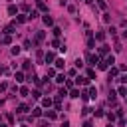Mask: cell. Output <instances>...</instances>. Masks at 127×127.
<instances>
[{"mask_svg":"<svg viewBox=\"0 0 127 127\" xmlns=\"http://www.w3.org/2000/svg\"><path fill=\"white\" fill-rule=\"evenodd\" d=\"M87 62H89L91 65H95V64H99L101 60H99V56H97V54H87Z\"/></svg>","mask_w":127,"mask_h":127,"instance_id":"cell-1","label":"cell"},{"mask_svg":"<svg viewBox=\"0 0 127 127\" xmlns=\"http://www.w3.org/2000/svg\"><path fill=\"white\" fill-rule=\"evenodd\" d=\"M14 30H16V22L8 24V26L4 28V34H6V36H12V34H14Z\"/></svg>","mask_w":127,"mask_h":127,"instance_id":"cell-2","label":"cell"},{"mask_svg":"<svg viewBox=\"0 0 127 127\" xmlns=\"http://www.w3.org/2000/svg\"><path fill=\"white\" fill-rule=\"evenodd\" d=\"M46 40V34L44 32H36V36H34V44H40V42H44Z\"/></svg>","mask_w":127,"mask_h":127,"instance_id":"cell-3","label":"cell"},{"mask_svg":"<svg viewBox=\"0 0 127 127\" xmlns=\"http://www.w3.org/2000/svg\"><path fill=\"white\" fill-rule=\"evenodd\" d=\"M36 6H38V10H40V12H46V14H48V6H46V2H44V0H36Z\"/></svg>","mask_w":127,"mask_h":127,"instance_id":"cell-4","label":"cell"},{"mask_svg":"<svg viewBox=\"0 0 127 127\" xmlns=\"http://www.w3.org/2000/svg\"><path fill=\"white\" fill-rule=\"evenodd\" d=\"M69 97H71V99H77V97H81V91L73 87V89H69Z\"/></svg>","mask_w":127,"mask_h":127,"instance_id":"cell-5","label":"cell"},{"mask_svg":"<svg viewBox=\"0 0 127 127\" xmlns=\"http://www.w3.org/2000/svg\"><path fill=\"white\" fill-rule=\"evenodd\" d=\"M26 20H30L28 14H18V16H16V24H22V22H26Z\"/></svg>","mask_w":127,"mask_h":127,"instance_id":"cell-6","label":"cell"},{"mask_svg":"<svg viewBox=\"0 0 127 127\" xmlns=\"http://www.w3.org/2000/svg\"><path fill=\"white\" fill-rule=\"evenodd\" d=\"M44 60H46V64H52V62L56 60V56H54V52H48V54L44 56Z\"/></svg>","mask_w":127,"mask_h":127,"instance_id":"cell-7","label":"cell"},{"mask_svg":"<svg viewBox=\"0 0 127 127\" xmlns=\"http://www.w3.org/2000/svg\"><path fill=\"white\" fill-rule=\"evenodd\" d=\"M75 79H77V83H81V85H89V77H83V75H77Z\"/></svg>","mask_w":127,"mask_h":127,"instance_id":"cell-8","label":"cell"},{"mask_svg":"<svg viewBox=\"0 0 127 127\" xmlns=\"http://www.w3.org/2000/svg\"><path fill=\"white\" fill-rule=\"evenodd\" d=\"M44 24H46V26H52V24H54V18L46 14V16H44Z\"/></svg>","mask_w":127,"mask_h":127,"instance_id":"cell-9","label":"cell"},{"mask_svg":"<svg viewBox=\"0 0 127 127\" xmlns=\"http://www.w3.org/2000/svg\"><path fill=\"white\" fill-rule=\"evenodd\" d=\"M89 97H97V87H93V85H89Z\"/></svg>","mask_w":127,"mask_h":127,"instance_id":"cell-10","label":"cell"},{"mask_svg":"<svg viewBox=\"0 0 127 127\" xmlns=\"http://www.w3.org/2000/svg\"><path fill=\"white\" fill-rule=\"evenodd\" d=\"M16 12H18V8H16L14 4H10V6H8V14H10V16H14Z\"/></svg>","mask_w":127,"mask_h":127,"instance_id":"cell-11","label":"cell"},{"mask_svg":"<svg viewBox=\"0 0 127 127\" xmlns=\"http://www.w3.org/2000/svg\"><path fill=\"white\" fill-rule=\"evenodd\" d=\"M42 105H44V107H52V99H50V97H44V99H42Z\"/></svg>","mask_w":127,"mask_h":127,"instance_id":"cell-12","label":"cell"},{"mask_svg":"<svg viewBox=\"0 0 127 127\" xmlns=\"http://www.w3.org/2000/svg\"><path fill=\"white\" fill-rule=\"evenodd\" d=\"M40 115H42V109L40 107H34L32 109V117H40Z\"/></svg>","mask_w":127,"mask_h":127,"instance_id":"cell-13","label":"cell"},{"mask_svg":"<svg viewBox=\"0 0 127 127\" xmlns=\"http://www.w3.org/2000/svg\"><path fill=\"white\" fill-rule=\"evenodd\" d=\"M46 117H48V119H56V117H58L56 109H54V111H46Z\"/></svg>","mask_w":127,"mask_h":127,"instance_id":"cell-14","label":"cell"},{"mask_svg":"<svg viewBox=\"0 0 127 127\" xmlns=\"http://www.w3.org/2000/svg\"><path fill=\"white\" fill-rule=\"evenodd\" d=\"M117 73H119V69H117V67H111V69H109V79H111V77H115Z\"/></svg>","mask_w":127,"mask_h":127,"instance_id":"cell-15","label":"cell"},{"mask_svg":"<svg viewBox=\"0 0 127 127\" xmlns=\"http://www.w3.org/2000/svg\"><path fill=\"white\" fill-rule=\"evenodd\" d=\"M14 79H16V81H24V73H22V71H16Z\"/></svg>","mask_w":127,"mask_h":127,"instance_id":"cell-16","label":"cell"},{"mask_svg":"<svg viewBox=\"0 0 127 127\" xmlns=\"http://www.w3.org/2000/svg\"><path fill=\"white\" fill-rule=\"evenodd\" d=\"M16 111H18V113H26V111H28V105H24V103H22V105H18V109H16Z\"/></svg>","mask_w":127,"mask_h":127,"instance_id":"cell-17","label":"cell"},{"mask_svg":"<svg viewBox=\"0 0 127 127\" xmlns=\"http://www.w3.org/2000/svg\"><path fill=\"white\" fill-rule=\"evenodd\" d=\"M95 40L103 42V40H105V34H103V32H97V34H95Z\"/></svg>","mask_w":127,"mask_h":127,"instance_id":"cell-18","label":"cell"},{"mask_svg":"<svg viewBox=\"0 0 127 127\" xmlns=\"http://www.w3.org/2000/svg\"><path fill=\"white\" fill-rule=\"evenodd\" d=\"M105 64H107V65H109V64H115V58H113V56L109 54V56L105 58Z\"/></svg>","mask_w":127,"mask_h":127,"instance_id":"cell-19","label":"cell"},{"mask_svg":"<svg viewBox=\"0 0 127 127\" xmlns=\"http://www.w3.org/2000/svg\"><path fill=\"white\" fill-rule=\"evenodd\" d=\"M64 65H65L64 60H56V67H58V69H64Z\"/></svg>","mask_w":127,"mask_h":127,"instance_id":"cell-20","label":"cell"},{"mask_svg":"<svg viewBox=\"0 0 127 127\" xmlns=\"http://www.w3.org/2000/svg\"><path fill=\"white\" fill-rule=\"evenodd\" d=\"M56 81H58V83H64V81H65V75H64V73L56 75Z\"/></svg>","mask_w":127,"mask_h":127,"instance_id":"cell-21","label":"cell"},{"mask_svg":"<svg viewBox=\"0 0 127 127\" xmlns=\"http://www.w3.org/2000/svg\"><path fill=\"white\" fill-rule=\"evenodd\" d=\"M97 6H99L101 10H105V8H107V2H105V0H97Z\"/></svg>","mask_w":127,"mask_h":127,"instance_id":"cell-22","label":"cell"},{"mask_svg":"<svg viewBox=\"0 0 127 127\" xmlns=\"http://www.w3.org/2000/svg\"><path fill=\"white\" fill-rule=\"evenodd\" d=\"M28 18H30V20H34V18H38V10H32V12L28 14Z\"/></svg>","mask_w":127,"mask_h":127,"instance_id":"cell-23","label":"cell"},{"mask_svg":"<svg viewBox=\"0 0 127 127\" xmlns=\"http://www.w3.org/2000/svg\"><path fill=\"white\" fill-rule=\"evenodd\" d=\"M95 46V40H93V36L91 38H87V48H93Z\"/></svg>","mask_w":127,"mask_h":127,"instance_id":"cell-24","label":"cell"},{"mask_svg":"<svg viewBox=\"0 0 127 127\" xmlns=\"http://www.w3.org/2000/svg\"><path fill=\"white\" fill-rule=\"evenodd\" d=\"M107 52H109V48H107V46H101V48H99V54H101V56H105Z\"/></svg>","mask_w":127,"mask_h":127,"instance_id":"cell-25","label":"cell"},{"mask_svg":"<svg viewBox=\"0 0 127 127\" xmlns=\"http://www.w3.org/2000/svg\"><path fill=\"white\" fill-rule=\"evenodd\" d=\"M46 73H48V77H54V75H56V69H54V67H48Z\"/></svg>","mask_w":127,"mask_h":127,"instance_id":"cell-26","label":"cell"},{"mask_svg":"<svg viewBox=\"0 0 127 127\" xmlns=\"http://www.w3.org/2000/svg\"><path fill=\"white\" fill-rule=\"evenodd\" d=\"M28 93H30V89H28L26 85H24V87H20V95H28Z\"/></svg>","mask_w":127,"mask_h":127,"instance_id":"cell-27","label":"cell"},{"mask_svg":"<svg viewBox=\"0 0 127 127\" xmlns=\"http://www.w3.org/2000/svg\"><path fill=\"white\" fill-rule=\"evenodd\" d=\"M119 95H123V97H127V87H123V85H121V87H119Z\"/></svg>","mask_w":127,"mask_h":127,"instance_id":"cell-28","label":"cell"},{"mask_svg":"<svg viewBox=\"0 0 127 127\" xmlns=\"http://www.w3.org/2000/svg\"><path fill=\"white\" fill-rule=\"evenodd\" d=\"M10 42H12V36H4L2 38V44H10Z\"/></svg>","mask_w":127,"mask_h":127,"instance_id":"cell-29","label":"cell"},{"mask_svg":"<svg viewBox=\"0 0 127 127\" xmlns=\"http://www.w3.org/2000/svg\"><path fill=\"white\" fill-rule=\"evenodd\" d=\"M65 89H73V81H69V79H65Z\"/></svg>","mask_w":127,"mask_h":127,"instance_id":"cell-30","label":"cell"},{"mask_svg":"<svg viewBox=\"0 0 127 127\" xmlns=\"http://www.w3.org/2000/svg\"><path fill=\"white\" fill-rule=\"evenodd\" d=\"M87 77L93 79V77H95V71H93V69H87Z\"/></svg>","mask_w":127,"mask_h":127,"instance_id":"cell-31","label":"cell"},{"mask_svg":"<svg viewBox=\"0 0 127 127\" xmlns=\"http://www.w3.org/2000/svg\"><path fill=\"white\" fill-rule=\"evenodd\" d=\"M32 97H34V99H40V97H42V93H40V91H38V89H36V91H34V93H32Z\"/></svg>","mask_w":127,"mask_h":127,"instance_id":"cell-32","label":"cell"},{"mask_svg":"<svg viewBox=\"0 0 127 127\" xmlns=\"http://www.w3.org/2000/svg\"><path fill=\"white\" fill-rule=\"evenodd\" d=\"M12 54H14V56H18V54H20V48H18V46H14V48H12Z\"/></svg>","mask_w":127,"mask_h":127,"instance_id":"cell-33","label":"cell"},{"mask_svg":"<svg viewBox=\"0 0 127 127\" xmlns=\"http://www.w3.org/2000/svg\"><path fill=\"white\" fill-rule=\"evenodd\" d=\"M97 65H99V69H107V64H105V62H99Z\"/></svg>","mask_w":127,"mask_h":127,"instance_id":"cell-34","label":"cell"},{"mask_svg":"<svg viewBox=\"0 0 127 127\" xmlns=\"http://www.w3.org/2000/svg\"><path fill=\"white\" fill-rule=\"evenodd\" d=\"M64 95H67V89H65V87H62V89H60V97H64Z\"/></svg>","mask_w":127,"mask_h":127,"instance_id":"cell-35","label":"cell"},{"mask_svg":"<svg viewBox=\"0 0 127 127\" xmlns=\"http://www.w3.org/2000/svg\"><path fill=\"white\" fill-rule=\"evenodd\" d=\"M107 119L113 123V121H115V113H107Z\"/></svg>","mask_w":127,"mask_h":127,"instance_id":"cell-36","label":"cell"},{"mask_svg":"<svg viewBox=\"0 0 127 127\" xmlns=\"http://www.w3.org/2000/svg\"><path fill=\"white\" fill-rule=\"evenodd\" d=\"M60 34H62V30H60V28L56 26V28H54V36H60Z\"/></svg>","mask_w":127,"mask_h":127,"instance_id":"cell-37","label":"cell"},{"mask_svg":"<svg viewBox=\"0 0 127 127\" xmlns=\"http://www.w3.org/2000/svg\"><path fill=\"white\" fill-rule=\"evenodd\" d=\"M83 127H93V123L91 121H83Z\"/></svg>","mask_w":127,"mask_h":127,"instance_id":"cell-38","label":"cell"},{"mask_svg":"<svg viewBox=\"0 0 127 127\" xmlns=\"http://www.w3.org/2000/svg\"><path fill=\"white\" fill-rule=\"evenodd\" d=\"M119 81H123V83H127V73H125V75H123V77H121Z\"/></svg>","mask_w":127,"mask_h":127,"instance_id":"cell-39","label":"cell"},{"mask_svg":"<svg viewBox=\"0 0 127 127\" xmlns=\"http://www.w3.org/2000/svg\"><path fill=\"white\" fill-rule=\"evenodd\" d=\"M62 127H69V121H64V123H62Z\"/></svg>","mask_w":127,"mask_h":127,"instance_id":"cell-40","label":"cell"},{"mask_svg":"<svg viewBox=\"0 0 127 127\" xmlns=\"http://www.w3.org/2000/svg\"><path fill=\"white\" fill-rule=\"evenodd\" d=\"M0 127H10V125H4V123H2V125H0Z\"/></svg>","mask_w":127,"mask_h":127,"instance_id":"cell-41","label":"cell"},{"mask_svg":"<svg viewBox=\"0 0 127 127\" xmlns=\"http://www.w3.org/2000/svg\"><path fill=\"white\" fill-rule=\"evenodd\" d=\"M0 125H2V117H0Z\"/></svg>","mask_w":127,"mask_h":127,"instance_id":"cell-42","label":"cell"},{"mask_svg":"<svg viewBox=\"0 0 127 127\" xmlns=\"http://www.w3.org/2000/svg\"><path fill=\"white\" fill-rule=\"evenodd\" d=\"M125 101H127V97H125Z\"/></svg>","mask_w":127,"mask_h":127,"instance_id":"cell-43","label":"cell"}]
</instances>
